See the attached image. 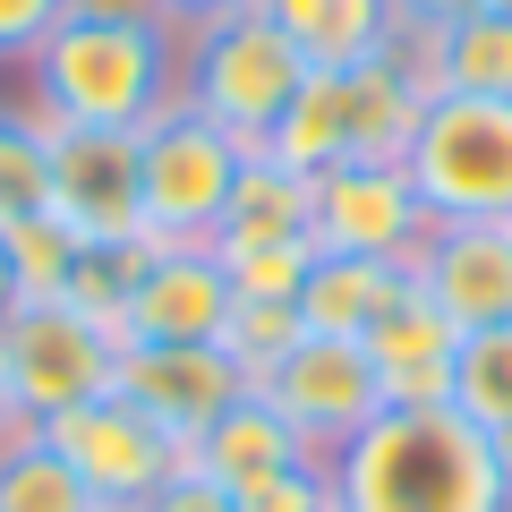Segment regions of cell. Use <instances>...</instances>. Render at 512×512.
I'll return each mask as SVG.
<instances>
[{"instance_id": "6da1fadb", "label": "cell", "mask_w": 512, "mask_h": 512, "mask_svg": "<svg viewBox=\"0 0 512 512\" xmlns=\"http://www.w3.org/2000/svg\"><path fill=\"white\" fill-rule=\"evenodd\" d=\"M188 35L163 18V0H69V18L35 43V111L86 128H137L180 103Z\"/></svg>"}, {"instance_id": "7a4b0ae2", "label": "cell", "mask_w": 512, "mask_h": 512, "mask_svg": "<svg viewBox=\"0 0 512 512\" xmlns=\"http://www.w3.org/2000/svg\"><path fill=\"white\" fill-rule=\"evenodd\" d=\"M342 512H512L495 436L461 410H384L325 453Z\"/></svg>"}, {"instance_id": "3957f363", "label": "cell", "mask_w": 512, "mask_h": 512, "mask_svg": "<svg viewBox=\"0 0 512 512\" xmlns=\"http://www.w3.org/2000/svg\"><path fill=\"white\" fill-rule=\"evenodd\" d=\"M299 86H308V60L265 9H231V18L197 26L180 52V94L214 128H231L248 154H265V137H274V120L291 111Z\"/></svg>"}, {"instance_id": "277c9868", "label": "cell", "mask_w": 512, "mask_h": 512, "mask_svg": "<svg viewBox=\"0 0 512 512\" xmlns=\"http://www.w3.org/2000/svg\"><path fill=\"white\" fill-rule=\"evenodd\" d=\"M402 171L427 222H512V103L504 94H427Z\"/></svg>"}, {"instance_id": "5b68a950", "label": "cell", "mask_w": 512, "mask_h": 512, "mask_svg": "<svg viewBox=\"0 0 512 512\" xmlns=\"http://www.w3.org/2000/svg\"><path fill=\"white\" fill-rule=\"evenodd\" d=\"M239 146L231 128H214L197 103H163L146 128H137V180H146V239H214L222 205L239 188Z\"/></svg>"}, {"instance_id": "8992f818", "label": "cell", "mask_w": 512, "mask_h": 512, "mask_svg": "<svg viewBox=\"0 0 512 512\" xmlns=\"http://www.w3.org/2000/svg\"><path fill=\"white\" fill-rule=\"evenodd\" d=\"M120 333L77 316L69 299H43V308H9L0 316V376L18 393V410L35 427L69 419V410L103 402L111 376H120Z\"/></svg>"}, {"instance_id": "52a82bcc", "label": "cell", "mask_w": 512, "mask_h": 512, "mask_svg": "<svg viewBox=\"0 0 512 512\" xmlns=\"http://www.w3.org/2000/svg\"><path fill=\"white\" fill-rule=\"evenodd\" d=\"M43 154H52V222H69L86 248L146 239V180H137L128 128H86L43 111Z\"/></svg>"}, {"instance_id": "ba28073f", "label": "cell", "mask_w": 512, "mask_h": 512, "mask_svg": "<svg viewBox=\"0 0 512 512\" xmlns=\"http://www.w3.org/2000/svg\"><path fill=\"white\" fill-rule=\"evenodd\" d=\"M43 436H52V453L86 478V495L103 512H137L154 487H171V478L188 470V444L163 436V427H154L137 402H120V393H103V402L52 419Z\"/></svg>"}, {"instance_id": "9c48e42d", "label": "cell", "mask_w": 512, "mask_h": 512, "mask_svg": "<svg viewBox=\"0 0 512 512\" xmlns=\"http://www.w3.org/2000/svg\"><path fill=\"white\" fill-rule=\"evenodd\" d=\"M256 393H265L316 453H333V444H350L367 419H384V384H376L367 342H333V333H308Z\"/></svg>"}, {"instance_id": "30bf717a", "label": "cell", "mask_w": 512, "mask_h": 512, "mask_svg": "<svg viewBox=\"0 0 512 512\" xmlns=\"http://www.w3.org/2000/svg\"><path fill=\"white\" fill-rule=\"evenodd\" d=\"M308 239H316V256H402L410 265L427 239V205L402 163H333V171H316Z\"/></svg>"}, {"instance_id": "8fae6325", "label": "cell", "mask_w": 512, "mask_h": 512, "mask_svg": "<svg viewBox=\"0 0 512 512\" xmlns=\"http://www.w3.org/2000/svg\"><path fill=\"white\" fill-rule=\"evenodd\" d=\"M111 393H120V402H137L163 436L197 444L205 427H214L222 410L248 393V384H239V367L222 359V342H128Z\"/></svg>"}, {"instance_id": "7c38bea8", "label": "cell", "mask_w": 512, "mask_h": 512, "mask_svg": "<svg viewBox=\"0 0 512 512\" xmlns=\"http://www.w3.org/2000/svg\"><path fill=\"white\" fill-rule=\"evenodd\" d=\"M410 282L453 316L461 333L512 325V222H427Z\"/></svg>"}, {"instance_id": "4fadbf2b", "label": "cell", "mask_w": 512, "mask_h": 512, "mask_svg": "<svg viewBox=\"0 0 512 512\" xmlns=\"http://www.w3.org/2000/svg\"><path fill=\"white\" fill-rule=\"evenodd\" d=\"M120 325H128V342H222L231 282H222L214 239H154Z\"/></svg>"}, {"instance_id": "5bb4252c", "label": "cell", "mask_w": 512, "mask_h": 512, "mask_svg": "<svg viewBox=\"0 0 512 512\" xmlns=\"http://www.w3.org/2000/svg\"><path fill=\"white\" fill-rule=\"evenodd\" d=\"M367 359H376L384 410H453V367H461V325L410 282L393 308L367 325Z\"/></svg>"}, {"instance_id": "9a60e30c", "label": "cell", "mask_w": 512, "mask_h": 512, "mask_svg": "<svg viewBox=\"0 0 512 512\" xmlns=\"http://www.w3.org/2000/svg\"><path fill=\"white\" fill-rule=\"evenodd\" d=\"M393 52L410 60L427 94H504L512 103V0H487L453 26H393Z\"/></svg>"}, {"instance_id": "2e32d148", "label": "cell", "mask_w": 512, "mask_h": 512, "mask_svg": "<svg viewBox=\"0 0 512 512\" xmlns=\"http://www.w3.org/2000/svg\"><path fill=\"white\" fill-rule=\"evenodd\" d=\"M188 461H197L214 487L239 495V487H256V478H282V470H299V461H325V453H316V444L299 436V427L282 419L265 393H239V402L222 410V419L205 427L197 444H188Z\"/></svg>"}, {"instance_id": "e0dca14e", "label": "cell", "mask_w": 512, "mask_h": 512, "mask_svg": "<svg viewBox=\"0 0 512 512\" xmlns=\"http://www.w3.org/2000/svg\"><path fill=\"white\" fill-rule=\"evenodd\" d=\"M402 291H410L402 256H316L308 291H299V325L333 333V342H367V325H376Z\"/></svg>"}, {"instance_id": "ac0fdd59", "label": "cell", "mask_w": 512, "mask_h": 512, "mask_svg": "<svg viewBox=\"0 0 512 512\" xmlns=\"http://www.w3.org/2000/svg\"><path fill=\"white\" fill-rule=\"evenodd\" d=\"M282 35L299 43L308 69H359V60L393 52V0H256Z\"/></svg>"}, {"instance_id": "d6986e66", "label": "cell", "mask_w": 512, "mask_h": 512, "mask_svg": "<svg viewBox=\"0 0 512 512\" xmlns=\"http://www.w3.org/2000/svg\"><path fill=\"white\" fill-rule=\"evenodd\" d=\"M350 86V163H402L410 137H419V111H427V86L410 77L402 52H376L359 69H342Z\"/></svg>"}, {"instance_id": "ffe728a7", "label": "cell", "mask_w": 512, "mask_h": 512, "mask_svg": "<svg viewBox=\"0 0 512 512\" xmlns=\"http://www.w3.org/2000/svg\"><path fill=\"white\" fill-rule=\"evenodd\" d=\"M308 222H316V180L291 171V163H274V154H248L214 239H308Z\"/></svg>"}, {"instance_id": "44dd1931", "label": "cell", "mask_w": 512, "mask_h": 512, "mask_svg": "<svg viewBox=\"0 0 512 512\" xmlns=\"http://www.w3.org/2000/svg\"><path fill=\"white\" fill-rule=\"evenodd\" d=\"M265 154L274 163H291V171H333V163H350V86H342V69H308V86L291 94V111L274 120V137H265Z\"/></svg>"}, {"instance_id": "7402d4cb", "label": "cell", "mask_w": 512, "mask_h": 512, "mask_svg": "<svg viewBox=\"0 0 512 512\" xmlns=\"http://www.w3.org/2000/svg\"><path fill=\"white\" fill-rule=\"evenodd\" d=\"M0 512H103L86 495V478L52 453L43 427H18V436L0 444Z\"/></svg>"}, {"instance_id": "603a6c76", "label": "cell", "mask_w": 512, "mask_h": 512, "mask_svg": "<svg viewBox=\"0 0 512 512\" xmlns=\"http://www.w3.org/2000/svg\"><path fill=\"white\" fill-rule=\"evenodd\" d=\"M77 248H86V239H77L69 222H52V214H26V222H9V231H0V256H9V291H18V308L69 299Z\"/></svg>"}, {"instance_id": "cb8c5ba5", "label": "cell", "mask_w": 512, "mask_h": 512, "mask_svg": "<svg viewBox=\"0 0 512 512\" xmlns=\"http://www.w3.org/2000/svg\"><path fill=\"white\" fill-rule=\"evenodd\" d=\"M308 342V325H299V299H231V325H222V359L239 367V384H265L291 350Z\"/></svg>"}, {"instance_id": "d4e9b609", "label": "cell", "mask_w": 512, "mask_h": 512, "mask_svg": "<svg viewBox=\"0 0 512 512\" xmlns=\"http://www.w3.org/2000/svg\"><path fill=\"white\" fill-rule=\"evenodd\" d=\"M453 410L487 436H512V325L495 333H461V367H453Z\"/></svg>"}, {"instance_id": "484cf974", "label": "cell", "mask_w": 512, "mask_h": 512, "mask_svg": "<svg viewBox=\"0 0 512 512\" xmlns=\"http://www.w3.org/2000/svg\"><path fill=\"white\" fill-rule=\"evenodd\" d=\"M214 256H222L231 299H299L316 274L308 239H214Z\"/></svg>"}, {"instance_id": "4316f807", "label": "cell", "mask_w": 512, "mask_h": 512, "mask_svg": "<svg viewBox=\"0 0 512 512\" xmlns=\"http://www.w3.org/2000/svg\"><path fill=\"white\" fill-rule=\"evenodd\" d=\"M26 214H52V154H43V111H0V231Z\"/></svg>"}, {"instance_id": "83f0119b", "label": "cell", "mask_w": 512, "mask_h": 512, "mask_svg": "<svg viewBox=\"0 0 512 512\" xmlns=\"http://www.w3.org/2000/svg\"><path fill=\"white\" fill-rule=\"evenodd\" d=\"M154 239H120V248H77V274H69V308L94 316V325H111L128 342V291H137V274H146Z\"/></svg>"}, {"instance_id": "f1b7e54d", "label": "cell", "mask_w": 512, "mask_h": 512, "mask_svg": "<svg viewBox=\"0 0 512 512\" xmlns=\"http://www.w3.org/2000/svg\"><path fill=\"white\" fill-rule=\"evenodd\" d=\"M231 512H333V478H325V461H299V470H282V478L239 487Z\"/></svg>"}, {"instance_id": "f546056e", "label": "cell", "mask_w": 512, "mask_h": 512, "mask_svg": "<svg viewBox=\"0 0 512 512\" xmlns=\"http://www.w3.org/2000/svg\"><path fill=\"white\" fill-rule=\"evenodd\" d=\"M69 18V0H0V60H35V43Z\"/></svg>"}, {"instance_id": "4dcf8cb0", "label": "cell", "mask_w": 512, "mask_h": 512, "mask_svg": "<svg viewBox=\"0 0 512 512\" xmlns=\"http://www.w3.org/2000/svg\"><path fill=\"white\" fill-rule=\"evenodd\" d=\"M137 512H231V487H214V478H205L197 461H188V470L171 478V487H154Z\"/></svg>"}, {"instance_id": "1f68e13d", "label": "cell", "mask_w": 512, "mask_h": 512, "mask_svg": "<svg viewBox=\"0 0 512 512\" xmlns=\"http://www.w3.org/2000/svg\"><path fill=\"white\" fill-rule=\"evenodd\" d=\"M231 9H256V0H163V18L180 26V35H197V26H214V18H231Z\"/></svg>"}, {"instance_id": "d6a6232c", "label": "cell", "mask_w": 512, "mask_h": 512, "mask_svg": "<svg viewBox=\"0 0 512 512\" xmlns=\"http://www.w3.org/2000/svg\"><path fill=\"white\" fill-rule=\"evenodd\" d=\"M18 427H35V419H26V410H18V393H9V376H0V444L18 436Z\"/></svg>"}, {"instance_id": "836d02e7", "label": "cell", "mask_w": 512, "mask_h": 512, "mask_svg": "<svg viewBox=\"0 0 512 512\" xmlns=\"http://www.w3.org/2000/svg\"><path fill=\"white\" fill-rule=\"evenodd\" d=\"M9 308H18V291H9V256H0V316H9Z\"/></svg>"}, {"instance_id": "e575fe53", "label": "cell", "mask_w": 512, "mask_h": 512, "mask_svg": "<svg viewBox=\"0 0 512 512\" xmlns=\"http://www.w3.org/2000/svg\"><path fill=\"white\" fill-rule=\"evenodd\" d=\"M495 461H504V487H512V436H495Z\"/></svg>"}, {"instance_id": "d590c367", "label": "cell", "mask_w": 512, "mask_h": 512, "mask_svg": "<svg viewBox=\"0 0 512 512\" xmlns=\"http://www.w3.org/2000/svg\"><path fill=\"white\" fill-rule=\"evenodd\" d=\"M333 512H342V504H333Z\"/></svg>"}]
</instances>
